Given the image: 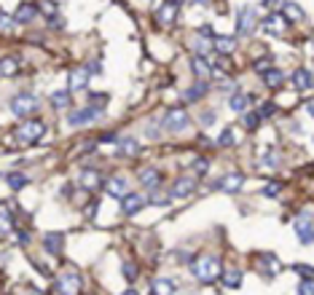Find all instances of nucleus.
<instances>
[{"label": "nucleus", "mask_w": 314, "mask_h": 295, "mask_svg": "<svg viewBox=\"0 0 314 295\" xmlns=\"http://www.w3.org/2000/svg\"><path fill=\"white\" fill-rule=\"evenodd\" d=\"M150 290H153V292H172L174 285H172L169 279H156L153 285H150Z\"/></svg>", "instance_id": "nucleus-35"}, {"label": "nucleus", "mask_w": 314, "mask_h": 295, "mask_svg": "<svg viewBox=\"0 0 314 295\" xmlns=\"http://www.w3.org/2000/svg\"><path fill=\"white\" fill-rule=\"evenodd\" d=\"M282 70H277V67H269V70H263V84L269 86V89H277V86H282Z\"/></svg>", "instance_id": "nucleus-23"}, {"label": "nucleus", "mask_w": 314, "mask_h": 295, "mask_svg": "<svg viewBox=\"0 0 314 295\" xmlns=\"http://www.w3.org/2000/svg\"><path fill=\"white\" fill-rule=\"evenodd\" d=\"M89 73H91L89 67H75L73 73H70V89H73V91L86 89L89 86Z\"/></svg>", "instance_id": "nucleus-18"}, {"label": "nucleus", "mask_w": 314, "mask_h": 295, "mask_svg": "<svg viewBox=\"0 0 314 295\" xmlns=\"http://www.w3.org/2000/svg\"><path fill=\"white\" fill-rule=\"evenodd\" d=\"M242 183H244V177L239 172H234V174H226L218 185H220V191H226V193H237L242 188Z\"/></svg>", "instance_id": "nucleus-22"}, {"label": "nucleus", "mask_w": 314, "mask_h": 295, "mask_svg": "<svg viewBox=\"0 0 314 295\" xmlns=\"http://www.w3.org/2000/svg\"><path fill=\"white\" fill-rule=\"evenodd\" d=\"M223 285L231 287V290H237V287L242 285V271H239V268H228L226 274H223Z\"/></svg>", "instance_id": "nucleus-30"}, {"label": "nucleus", "mask_w": 314, "mask_h": 295, "mask_svg": "<svg viewBox=\"0 0 314 295\" xmlns=\"http://www.w3.org/2000/svg\"><path fill=\"white\" fill-rule=\"evenodd\" d=\"M11 105V113L14 115H19V118H30L35 110H38V100H35V94H27V91H22V94H16L14 100L8 102Z\"/></svg>", "instance_id": "nucleus-3"}, {"label": "nucleus", "mask_w": 314, "mask_h": 295, "mask_svg": "<svg viewBox=\"0 0 314 295\" xmlns=\"http://www.w3.org/2000/svg\"><path fill=\"white\" fill-rule=\"evenodd\" d=\"M19 70V59L16 56H3L0 59V78H11Z\"/></svg>", "instance_id": "nucleus-24"}, {"label": "nucleus", "mask_w": 314, "mask_h": 295, "mask_svg": "<svg viewBox=\"0 0 314 295\" xmlns=\"http://www.w3.org/2000/svg\"><path fill=\"white\" fill-rule=\"evenodd\" d=\"M290 81H293V86H296L298 91H309V89L314 86V75L309 73L306 67H298L296 73H293V78H290Z\"/></svg>", "instance_id": "nucleus-15"}, {"label": "nucleus", "mask_w": 314, "mask_h": 295, "mask_svg": "<svg viewBox=\"0 0 314 295\" xmlns=\"http://www.w3.org/2000/svg\"><path fill=\"white\" fill-rule=\"evenodd\" d=\"M199 32L204 35V38H215V35H212V27H209V25H204V27H202Z\"/></svg>", "instance_id": "nucleus-46"}, {"label": "nucleus", "mask_w": 314, "mask_h": 295, "mask_svg": "<svg viewBox=\"0 0 314 295\" xmlns=\"http://www.w3.org/2000/svg\"><path fill=\"white\" fill-rule=\"evenodd\" d=\"M174 3H178V6H180V3H185V0H174Z\"/></svg>", "instance_id": "nucleus-51"}, {"label": "nucleus", "mask_w": 314, "mask_h": 295, "mask_svg": "<svg viewBox=\"0 0 314 295\" xmlns=\"http://www.w3.org/2000/svg\"><path fill=\"white\" fill-rule=\"evenodd\" d=\"M263 6L266 8H274V6H279V0H263Z\"/></svg>", "instance_id": "nucleus-48"}, {"label": "nucleus", "mask_w": 314, "mask_h": 295, "mask_svg": "<svg viewBox=\"0 0 314 295\" xmlns=\"http://www.w3.org/2000/svg\"><path fill=\"white\" fill-rule=\"evenodd\" d=\"M148 204V199L145 196H140V193H126L124 199H121V212L126 218H132V215H137L140 209H143Z\"/></svg>", "instance_id": "nucleus-10"}, {"label": "nucleus", "mask_w": 314, "mask_h": 295, "mask_svg": "<svg viewBox=\"0 0 314 295\" xmlns=\"http://www.w3.org/2000/svg\"><path fill=\"white\" fill-rule=\"evenodd\" d=\"M35 16H38V6L35 3H22L14 14L16 25H30V22H35Z\"/></svg>", "instance_id": "nucleus-17"}, {"label": "nucleus", "mask_w": 314, "mask_h": 295, "mask_svg": "<svg viewBox=\"0 0 314 295\" xmlns=\"http://www.w3.org/2000/svg\"><path fill=\"white\" fill-rule=\"evenodd\" d=\"M263 32L266 35H274V38H282L285 35V30H287V19H285V14H269L263 19Z\"/></svg>", "instance_id": "nucleus-8"}, {"label": "nucleus", "mask_w": 314, "mask_h": 295, "mask_svg": "<svg viewBox=\"0 0 314 295\" xmlns=\"http://www.w3.org/2000/svg\"><path fill=\"white\" fill-rule=\"evenodd\" d=\"M250 100H252V97H247V94H234V97L228 100V105H231L234 110H239V113H242V110H247Z\"/></svg>", "instance_id": "nucleus-33"}, {"label": "nucleus", "mask_w": 314, "mask_h": 295, "mask_svg": "<svg viewBox=\"0 0 314 295\" xmlns=\"http://www.w3.org/2000/svg\"><path fill=\"white\" fill-rule=\"evenodd\" d=\"M212 41H215V51H220V54H231L237 49V41L231 38V35H226V38H223V35H215Z\"/></svg>", "instance_id": "nucleus-26"}, {"label": "nucleus", "mask_w": 314, "mask_h": 295, "mask_svg": "<svg viewBox=\"0 0 314 295\" xmlns=\"http://www.w3.org/2000/svg\"><path fill=\"white\" fill-rule=\"evenodd\" d=\"M204 94H207V78L196 81L191 89H185V91H183V100H185V102H199Z\"/></svg>", "instance_id": "nucleus-20"}, {"label": "nucleus", "mask_w": 314, "mask_h": 295, "mask_svg": "<svg viewBox=\"0 0 314 295\" xmlns=\"http://www.w3.org/2000/svg\"><path fill=\"white\" fill-rule=\"evenodd\" d=\"M193 169H196V174H204V172L209 169V161H207V159H196V161H193Z\"/></svg>", "instance_id": "nucleus-42"}, {"label": "nucleus", "mask_w": 314, "mask_h": 295, "mask_svg": "<svg viewBox=\"0 0 314 295\" xmlns=\"http://www.w3.org/2000/svg\"><path fill=\"white\" fill-rule=\"evenodd\" d=\"M212 118H215V115H212V113H207V115H204V113H202V124H212Z\"/></svg>", "instance_id": "nucleus-47"}, {"label": "nucleus", "mask_w": 314, "mask_h": 295, "mask_svg": "<svg viewBox=\"0 0 314 295\" xmlns=\"http://www.w3.org/2000/svg\"><path fill=\"white\" fill-rule=\"evenodd\" d=\"M140 185L143 188H148V191H153V188H159L161 185V172L156 169V167H145V169H140Z\"/></svg>", "instance_id": "nucleus-12"}, {"label": "nucleus", "mask_w": 314, "mask_h": 295, "mask_svg": "<svg viewBox=\"0 0 314 295\" xmlns=\"http://www.w3.org/2000/svg\"><path fill=\"white\" fill-rule=\"evenodd\" d=\"M140 150H143V145H140L137 140H132V137H126V140H121V143L115 145V153H119L121 159H132V156H140Z\"/></svg>", "instance_id": "nucleus-16"}, {"label": "nucleus", "mask_w": 314, "mask_h": 295, "mask_svg": "<svg viewBox=\"0 0 314 295\" xmlns=\"http://www.w3.org/2000/svg\"><path fill=\"white\" fill-rule=\"evenodd\" d=\"M306 110H309V115L314 118V100H309V102H306Z\"/></svg>", "instance_id": "nucleus-49"}, {"label": "nucleus", "mask_w": 314, "mask_h": 295, "mask_svg": "<svg viewBox=\"0 0 314 295\" xmlns=\"http://www.w3.org/2000/svg\"><path fill=\"white\" fill-rule=\"evenodd\" d=\"M191 271H193V277L199 279V282L209 285V282H215V279L220 277V261H218L215 255H199V258L193 261Z\"/></svg>", "instance_id": "nucleus-1"}, {"label": "nucleus", "mask_w": 314, "mask_h": 295, "mask_svg": "<svg viewBox=\"0 0 314 295\" xmlns=\"http://www.w3.org/2000/svg\"><path fill=\"white\" fill-rule=\"evenodd\" d=\"M263 196H279L282 193V183H269V185H263Z\"/></svg>", "instance_id": "nucleus-41"}, {"label": "nucleus", "mask_w": 314, "mask_h": 295, "mask_svg": "<svg viewBox=\"0 0 314 295\" xmlns=\"http://www.w3.org/2000/svg\"><path fill=\"white\" fill-rule=\"evenodd\" d=\"M261 121H263L261 113H244V115H242V124H244V129H247V132H255V129L261 126Z\"/></svg>", "instance_id": "nucleus-32"}, {"label": "nucleus", "mask_w": 314, "mask_h": 295, "mask_svg": "<svg viewBox=\"0 0 314 295\" xmlns=\"http://www.w3.org/2000/svg\"><path fill=\"white\" fill-rule=\"evenodd\" d=\"M148 202H150V204H159V207H167V204H169V196H167V193H161V191H156V188H153V193H150Z\"/></svg>", "instance_id": "nucleus-36"}, {"label": "nucleus", "mask_w": 314, "mask_h": 295, "mask_svg": "<svg viewBox=\"0 0 314 295\" xmlns=\"http://www.w3.org/2000/svg\"><path fill=\"white\" fill-rule=\"evenodd\" d=\"M70 102H73V100H70V91H67V89H60V91L51 94V108H54V110L70 108Z\"/></svg>", "instance_id": "nucleus-25"}, {"label": "nucleus", "mask_w": 314, "mask_h": 295, "mask_svg": "<svg viewBox=\"0 0 314 295\" xmlns=\"http://www.w3.org/2000/svg\"><path fill=\"white\" fill-rule=\"evenodd\" d=\"M6 180H8V188H11V191H22V188L27 185V174H22V172H11V174L6 177Z\"/></svg>", "instance_id": "nucleus-31"}, {"label": "nucleus", "mask_w": 314, "mask_h": 295, "mask_svg": "<svg viewBox=\"0 0 314 295\" xmlns=\"http://www.w3.org/2000/svg\"><path fill=\"white\" fill-rule=\"evenodd\" d=\"M174 16H178V3H174V0H167V3L159 8V14H156V19H159L161 27H169L172 22H174Z\"/></svg>", "instance_id": "nucleus-14"}, {"label": "nucleus", "mask_w": 314, "mask_h": 295, "mask_svg": "<svg viewBox=\"0 0 314 295\" xmlns=\"http://www.w3.org/2000/svg\"><path fill=\"white\" fill-rule=\"evenodd\" d=\"M255 27H258V14H255L252 6L239 8L237 14V35H252Z\"/></svg>", "instance_id": "nucleus-6"}, {"label": "nucleus", "mask_w": 314, "mask_h": 295, "mask_svg": "<svg viewBox=\"0 0 314 295\" xmlns=\"http://www.w3.org/2000/svg\"><path fill=\"white\" fill-rule=\"evenodd\" d=\"M274 65V59H271V54H266V56H261V59H255V70H261V73H263V70H269Z\"/></svg>", "instance_id": "nucleus-39"}, {"label": "nucleus", "mask_w": 314, "mask_h": 295, "mask_svg": "<svg viewBox=\"0 0 314 295\" xmlns=\"http://www.w3.org/2000/svg\"><path fill=\"white\" fill-rule=\"evenodd\" d=\"M124 277L129 279V282L137 279V268H134V263H124Z\"/></svg>", "instance_id": "nucleus-43"}, {"label": "nucleus", "mask_w": 314, "mask_h": 295, "mask_svg": "<svg viewBox=\"0 0 314 295\" xmlns=\"http://www.w3.org/2000/svg\"><path fill=\"white\" fill-rule=\"evenodd\" d=\"M54 290L56 292H65V295H73L81 290V277L78 271H65V274H60V279L54 282Z\"/></svg>", "instance_id": "nucleus-7"}, {"label": "nucleus", "mask_w": 314, "mask_h": 295, "mask_svg": "<svg viewBox=\"0 0 314 295\" xmlns=\"http://www.w3.org/2000/svg\"><path fill=\"white\" fill-rule=\"evenodd\" d=\"M102 113V108H97V105H89V108H81V110H73L70 113V126H84V124H91L97 121Z\"/></svg>", "instance_id": "nucleus-9"}, {"label": "nucleus", "mask_w": 314, "mask_h": 295, "mask_svg": "<svg viewBox=\"0 0 314 295\" xmlns=\"http://www.w3.org/2000/svg\"><path fill=\"white\" fill-rule=\"evenodd\" d=\"M78 183L84 188H89V191H94V188H102V177H100L97 169H84L78 177Z\"/></svg>", "instance_id": "nucleus-21"}, {"label": "nucleus", "mask_w": 314, "mask_h": 295, "mask_svg": "<svg viewBox=\"0 0 314 295\" xmlns=\"http://www.w3.org/2000/svg\"><path fill=\"white\" fill-rule=\"evenodd\" d=\"M293 271H296L301 279H304V277H314V266H306V263H296Z\"/></svg>", "instance_id": "nucleus-40"}, {"label": "nucleus", "mask_w": 314, "mask_h": 295, "mask_svg": "<svg viewBox=\"0 0 314 295\" xmlns=\"http://www.w3.org/2000/svg\"><path fill=\"white\" fill-rule=\"evenodd\" d=\"M43 247H46V252L60 255V252L65 250V233H62V231H51V233H46V236H43Z\"/></svg>", "instance_id": "nucleus-11"}, {"label": "nucleus", "mask_w": 314, "mask_h": 295, "mask_svg": "<svg viewBox=\"0 0 314 295\" xmlns=\"http://www.w3.org/2000/svg\"><path fill=\"white\" fill-rule=\"evenodd\" d=\"M105 191H108L113 199H124L129 193V183L124 180V177H110L108 183H105Z\"/></svg>", "instance_id": "nucleus-13"}, {"label": "nucleus", "mask_w": 314, "mask_h": 295, "mask_svg": "<svg viewBox=\"0 0 314 295\" xmlns=\"http://www.w3.org/2000/svg\"><path fill=\"white\" fill-rule=\"evenodd\" d=\"M14 231V218H11V207H0V236Z\"/></svg>", "instance_id": "nucleus-27"}, {"label": "nucleus", "mask_w": 314, "mask_h": 295, "mask_svg": "<svg viewBox=\"0 0 314 295\" xmlns=\"http://www.w3.org/2000/svg\"><path fill=\"white\" fill-rule=\"evenodd\" d=\"M274 110H277V105H271V102H266L263 108H261V118H266V115H271Z\"/></svg>", "instance_id": "nucleus-45"}, {"label": "nucleus", "mask_w": 314, "mask_h": 295, "mask_svg": "<svg viewBox=\"0 0 314 295\" xmlns=\"http://www.w3.org/2000/svg\"><path fill=\"white\" fill-rule=\"evenodd\" d=\"M282 14H285L287 22H301V19H304V8L296 6V3H285L282 6Z\"/></svg>", "instance_id": "nucleus-29"}, {"label": "nucleus", "mask_w": 314, "mask_h": 295, "mask_svg": "<svg viewBox=\"0 0 314 295\" xmlns=\"http://www.w3.org/2000/svg\"><path fill=\"white\" fill-rule=\"evenodd\" d=\"M218 145H223V148L234 145V129H223V132H220V137H218Z\"/></svg>", "instance_id": "nucleus-37"}, {"label": "nucleus", "mask_w": 314, "mask_h": 295, "mask_svg": "<svg viewBox=\"0 0 314 295\" xmlns=\"http://www.w3.org/2000/svg\"><path fill=\"white\" fill-rule=\"evenodd\" d=\"M193 3H196V6H207V3H209V0H193Z\"/></svg>", "instance_id": "nucleus-50"}, {"label": "nucleus", "mask_w": 314, "mask_h": 295, "mask_svg": "<svg viewBox=\"0 0 314 295\" xmlns=\"http://www.w3.org/2000/svg\"><path fill=\"white\" fill-rule=\"evenodd\" d=\"M46 132V124L43 121H25L16 132H14V140H16V145H32V143H38V140L43 137Z\"/></svg>", "instance_id": "nucleus-2"}, {"label": "nucleus", "mask_w": 314, "mask_h": 295, "mask_svg": "<svg viewBox=\"0 0 314 295\" xmlns=\"http://www.w3.org/2000/svg\"><path fill=\"white\" fill-rule=\"evenodd\" d=\"M298 292H306V295H314V277H304L298 285Z\"/></svg>", "instance_id": "nucleus-38"}, {"label": "nucleus", "mask_w": 314, "mask_h": 295, "mask_svg": "<svg viewBox=\"0 0 314 295\" xmlns=\"http://www.w3.org/2000/svg\"><path fill=\"white\" fill-rule=\"evenodd\" d=\"M14 25H16V19L11 14H3V11H0V32H11Z\"/></svg>", "instance_id": "nucleus-34"}, {"label": "nucleus", "mask_w": 314, "mask_h": 295, "mask_svg": "<svg viewBox=\"0 0 314 295\" xmlns=\"http://www.w3.org/2000/svg\"><path fill=\"white\" fill-rule=\"evenodd\" d=\"M263 167H277V153H266V156H263Z\"/></svg>", "instance_id": "nucleus-44"}, {"label": "nucleus", "mask_w": 314, "mask_h": 295, "mask_svg": "<svg viewBox=\"0 0 314 295\" xmlns=\"http://www.w3.org/2000/svg\"><path fill=\"white\" fill-rule=\"evenodd\" d=\"M293 228H296V236H298V242L301 244H311L314 242V220H311V212H301V215L296 218L293 223Z\"/></svg>", "instance_id": "nucleus-5"}, {"label": "nucleus", "mask_w": 314, "mask_h": 295, "mask_svg": "<svg viewBox=\"0 0 314 295\" xmlns=\"http://www.w3.org/2000/svg\"><path fill=\"white\" fill-rule=\"evenodd\" d=\"M161 126L167 129V132H185V129H188V113H185L183 108H172V110H167L164 113V118H161L159 121Z\"/></svg>", "instance_id": "nucleus-4"}, {"label": "nucleus", "mask_w": 314, "mask_h": 295, "mask_svg": "<svg viewBox=\"0 0 314 295\" xmlns=\"http://www.w3.org/2000/svg\"><path fill=\"white\" fill-rule=\"evenodd\" d=\"M196 191V183L191 180V177H180L178 183H174V188H172V196L174 199H185V196H191Z\"/></svg>", "instance_id": "nucleus-19"}, {"label": "nucleus", "mask_w": 314, "mask_h": 295, "mask_svg": "<svg viewBox=\"0 0 314 295\" xmlns=\"http://www.w3.org/2000/svg\"><path fill=\"white\" fill-rule=\"evenodd\" d=\"M191 67H193V73H196V78H209V65H207V59L204 56H193L191 59Z\"/></svg>", "instance_id": "nucleus-28"}]
</instances>
